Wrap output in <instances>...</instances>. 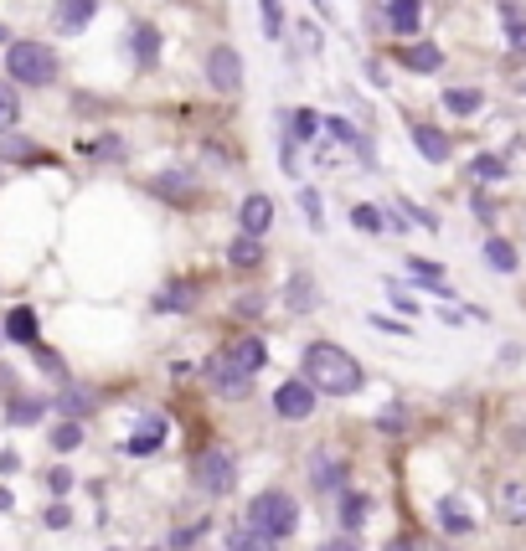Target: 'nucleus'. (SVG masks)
Here are the masks:
<instances>
[{"label":"nucleus","instance_id":"obj_21","mask_svg":"<svg viewBox=\"0 0 526 551\" xmlns=\"http://www.w3.org/2000/svg\"><path fill=\"white\" fill-rule=\"evenodd\" d=\"M289 129H294V134H289L294 144H315L320 129H325V119H320L315 109H294V113H289Z\"/></svg>","mask_w":526,"mask_h":551},{"label":"nucleus","instance_id":"obj_17","mask_svg":"<svg viewBox=\"0 0 526 551\" xmlns=\"http://www.w3.org/2000/svg\"><path fill=\"white\" fill-rule=\"evenodd\" d=\"M310 485H315V489H341V485H346V464L331 458V454H315V458H310Z\"/></svg>","mask_w":526,"mask_h":551},{"label":"nucleus","instance_id":"obj_39","mask_svg":"<svg viewBox=\"0 0 526 551\" xmlns=\"http://www.w3.org/2000/svg\"><path fill=\"white\" fill-rule=\"evenodd\" d=\"M279 165H284V175H300V144L289 140V134L279 140Z\"/></svg>","mask_w":526,"mask_h":551},{"label":"nucleus","instance_id":"obj_13","mask_svg":"<svg viewBox=\"0 0 526 551\" xmlns=\"http://www.w3.org/2000/svg\"><path fill=\"white\" fill-rule=\"evenodd\" d=\"M129 47H134V63L140 67L160 63V32L150 26V21H134V26H129Z\"/></svg>","mask_w":526,"mask_h":551},{"label":"nucleus","instance_id":"obj_22","mask_svg":"<svg viewBox=\"0 0 526 551\" xmlns=\"http://www.w3.org/2000/svg\"><path fill=\"white\" fill-rule=\"evenodd\" d=\"M160 443H165V418H144V428L124 443V448L129 454H155Z\"/></svg>","mask_w":526,"mask_h":551},{"label":"nucleus","instance_id":"obj_16","mask_svg":"<svg viewBox=\"0 0 526 551\" xmlns=\"http://www.w3.org/2000/svg\"><path fill=\"white\" fill-rule=\"evenodd\" d=\"M227 356H233L243 371H258V366L269 361V346H263L258 335H238V340H227Z\"/></svg>","mask_w":526,"mask_h":551},{"label":"nucleus","instance_id":"obj_43","mask_svg":"<svg viewBox=\"0 0 526 551\" xmlns=\"http://www.w3.org/2000/svg\"><path fill=\"white\" fill-rule=\"evenodd\" d=\"M207 536V520H196V526H181V531L171 536V546H192V541H202Z\"/></svg>","mask_w":526,"mask_h":551},{"label":"nucleus","instance_id":"obj_37","mask_svg":"<svg viewBox=\"0 0 526 551\" xmlns=\"http://www.w3.org/2000/svg\"><path fill=\"white\" fill-rule=\"evenodd\" d=\"M42 412H47V402H32V397H26V402H11V423H36Z\"/></svg>","mask_w":526,"mask_h":551},{"label":"nucleus","instance_id":"obj_12","mask_svg":"<svg viewBox=\"0 0 526 551\" xmlns=\"http://www.w3.org/2000/svg\"><path fill=\"white\" fill-rule=\"evenodd\" d=\"M387 26L398 36H413L418 26H423V0H387Z\"/></svg>","mask_w":526,"mask_h":551},{"label":"nucleus","instance_id":"obj_2","mask_svg":"<svg viewBox=\"0 0 526 551\" xmlns=\"http://www.w3.org/2000/svg\"><path fill=\"white\" fill-rule=\"evenodd\" d=\"M5 73L16 88H52V83L63 78V57L42 42H11L5 47Z\"/></svg>","mask_w":526,"mask_h":551},{"label":"nucleus","instance_id":"obj_11","mask_svg":"<svg viewBox=\"0 0 526 551\" xmlns=\"http://www.w3.org/2000/svg\"><path fill=\"white\" fill-rule=\"evenodd\" d=\"M408 134H413L418 155H423V160H433V165H444V160L454 155V140H449L444 129H433V124H413Z\"/></svg>","mask_w":526,"mask_h":551},{"label":"nucleus","instance_id":"obj_4","mask_svg":"<svg viewBox=\"0 0 526 551\" xmlns=\"http://www.w3.org/2000/svg\"><path fill=\"white\" fill-rule=\"evenodd\" d=\"M202 73H207V88L223 98H238L243 93V57L238 47H227V42H217V47H207V57H202Z\"/></svg>","mask_w":526,"mask_h":551},{"label":"nucleus","instance_id":"obj_29","mask_svg":"<svg viewBox=\"0 0 526 551\" xmlns=\"http://www.w3.org/2000/svg\"><path fill=\"white\" fill-rule=\"evenodd\" d=\"M47 438H52V448H57V454H73V448H83V423H78V418H67V423L52 428Z\"/></svg>","mask_w":526,"mask_h":551},{"label":"nucleus","instance_id":"obj_41","mask_svg":"<svg viewBox=\"0 0 526 551\" xmlns=\"http://www.w3.org/2000/svg\"><path fill=\"white\" fill-rule=\"evenodd\" d=\"M42 526H52V531H67V526H73V510H67V505H47Z\"/></svg>","mask_w":526,"mask_h":551},{"label":"nucleus","instance_id":"obj_26","mask_svg":"<svg viewBox=\"0 0 526 551\" xmlns=\"http://www.w3.org/2000/svg\"><path fill=\"white\" fill-rule=\"evenodd\" d=\"M0 160H21V165H26V160H47V155H42L32 140H21V134L5 129V134H0Z\"/></svg>","mask_w":526,"mask_h":551},{"label":"nucleus","instance_id":"obj_34","mask_svg":"<svg viewBox=\"0 0 526 551\" xmlns=\"http://www.w3.org/2000/svg\"><path fill=\"white\" fill-rule=\"evenodd\" d=\"M439 526H444V531H454V536L475 531V520L464 516V510H460V505H454V500H444V505H439Z\"/></svg>","mask_w":526,"mask_h":551},{"label":"nucleus","instance_id":"obj_7","mask_svg":"<svg viewBox=\"0 0 526 551\" xmlns=\"http://www.w3.org/2000/svg\"><path fill=\"white\" fill-rule=\"evenodd\" d=\"M273 412L284 418V423H304L310 412H315V387L304 377H294V381H284L279 392H273Z\"/></svg>","mask_w":526,"mask_h":551},{"label":"nucleus","instance_id":"obj_15","mask_svg":"<svg viewBox=\"0 0 526 551\" xmlns=\"http://www.w3.org/2000/svg\"><path fill=\"white\" fill-rule=\"evenodd\" d=\"M5 340H16V346H36L42 335H36V310L32 304H16L11 315H5Z\"/></svg>","mask_w":526,"mask_h":551},{"label":"nucleus","instance_id":"obj_14","mask_svg":"<svg viewBox=\"0 0 526 551\" xmlns=\"http://www.w3.org/2000/svg\"><path fill=\"white\" fill-rule=\"evenodd\" d=\"M398 63L408 67V73H439V67H444V52L433 47V42H408V47L398 52Z\"/></svg>","mask_w":526,"mask_h":551},{"label":"nucleus","instance_id":"obj_25","mask_svg":"<svg viewBox=\"0 0 526 551\" xmlns=\"http://www.w3.org/2000/svg\"><path fill=\"white\" fill-rule=\"evenodd\" d=\"M485 263H491L495 273H516L521 258H516V248H511L506 237H491V242H485Z\"/></svg>","mask_w":526,"mask_h":551},{"label":"nucleus","instance_id":"obj_19","mask_svg":"<svg viewBox=\"0 0 526 551\" xmlns=\"http://www.w3.org/2000/svg\"><path fill=\"white\" fill-rule=\"evenodd\" d=\"M227 263H233V268H258V263H263V242L248 237V232H238L233 242H227Z\"/></svg>","mask_w":526,"mask_h":551},{"label":"nucleus","instance_id":"obj_50","mask_svg":"<svg viewBox=\"0 0 526 551\" xmlns=\"http://www.w3.org/2000/svg\"><path fill=\"white\" fill-rule=\"evenodd\" d=\"M0 340H5V330H0Z\"/></svg>","mask_w":526,"mask_h":551},{"label":"nucleus","instance_id":"obj_30","mask_svg":"<svg viewBox=\"0 0 526 551\" xmlns=\"http://www.w3.org/2000/svg\"><path fill=\"white\" fill-rule=\"evenodd\" d=\"M192 294H196L192 284H165L155 294V310H192Z\"/></svg>","mask_w":526,"mask_h":551},{"label":"nucleus","instance_id":"obj_44","mask_svg":"<svg viewBox=\"0 0 526 551\" xmlns=\"http://www.w3.org/2000/svg\"><path fill=\"white\" fill-rule=\"evenodd\" d=\"M315 551H362V546H356V541H351V536H335V541H320Z\"/></svg>","mask_w":526,"mask_h":551},{"label":"nucleus","instance_id":"obj_3","mask_svg":"<svg viewBox=\"0 0 526 551\" xmlns=\"http://www.w3.org/2000/svg\"><path fill=\"white\" fill-rule=\"evenodd\" d=\"M243 526L263 531L269 541H284V536L300 531V505L289 500L284 489H263V495H253V500H248V516H243Z\"/></svg>","mask_w":526,"mask_h":551},{"label":"nucleus","instance_id":"obj_47","mask_svg":"<svg viewBox=\"0 0 526 551\" xmlns=\"http://www.w3.org/2000/svg\"><path fill=\"white\" fill-rule=\"evenodd\" d=\"M16 469H21V458L5 448V454H0V474H16Z\"/></svg>","mask_w":526,"mask_h":551},{"label":"nucleus","instance_id":"obj_28","mask_svg":"<svg viewBox=\"0 0 526 551\" xmlns=\"http://www.w3.org/2000/svg\"><path fill=\"white\" fill-rule=\"evenodd\" d=\"M470 175H475L480 186H495V181H506V160L501 155H475L470 160Z\"/></svg>","mask_w":526,"mask_h":551},{"label":"nucleus","instance_id":"obj_8","mask_svg":"<svg viewBox=\"0 0 526 551\" xmlns=\"http://www.w3.org/2000/svg\"><path fill=\"white\" fill-rule=\"evenodd\" d=\"M284 304H289V315H315L320 310V279L310 268H294L284 279Z\"/></svg>","mask_w":526,"mask_h":551},{"label":"nucleus","instance_id":"obj_48","mask_svg":"<svg viewBox=\"0 0 526 551\" xmlns=\"http://www.w3.org/2000/svg\"><path fill=\"white\" fill-rule=\"evenodd\" d=\"M11 505H16L11 500V489H0V510H11Z\"/></svg>","mask_w":526,"mask_h":551},{"label":"nucleus","instance_id":"obj_1","mask_svg":"<svg viewBox=\"0 0 526 551\" xmlns=\"http://www.w3.org/2000/svg\"><path fill=\"white\" fill-rule=\"evenodd\" d=\"M300 377L310 381L315 392L351 397V392H362V381H367V371H362V361H356L351 350L331 346V340H315V346H304Z\"/></svg>","mask_w":526,"mask_h":551},{"label":"nucleus","instance_id":"obj_10","mask_svg":"<svg viewBox=\"0 0 526 551\" xmlns=\"http://www.w3.org/2000/svg\"><path fill=\"white\" fill-rule=\"evenodd\" d=\"M238 227L248 237H263L273 227V202L263 196V191H248V196L238 202Z\"/></svg>","mask_w":526,"mask_h":551},{"label":"nucleus","instance_id":"obj_36","mask_svg":"<svg viewBox=\"0 0 526 551\" xmlns=\"http://www.w3.org/2000/svg\"><path fill=\"white\" fill-rule=\"evenodd\" d=\"M408 273H413L418 284H433V289L444 284V268H439V263H429V258H408Z\"/></svg>","mask_w":526,"mask_h":551},{"label":"nucleus","instance_id":"obj_31","mask_svg":"<svg viewBox=\"0 0 526 551\" xmlns=\"http://www.w3.org/2000/svg\"><path fill=\"white\" fill-rule=\"evenodd\" d=\"M258 11H263V36L279 42L284 36V0H258Z\"/></svg>","mask_w":526,"mask_h":551},{"label":"nucleus","instance_id":"obj_35","mask_svg":"<svg viewBox=\"0 0 526 551\" xmlns=\"http://www.w3.org/2000/svg\"><path fill=\"white\" fill-rule=\"evenodd\" d=\"M63 412H67V418H88V412H94V392L67 387V392H63Z\"/></svg>","mask_w":526,"mask_h":551},{"label":"nucleus","instance_id":"obj_46","mask_svg":"<svg viewBox=\"0 0 526 551\" xmlns=\"http://www.w3.org/2000/svg\"><path fill=\"white\" fill-rule=\"evenodd\" d=\"M47 485H52V489H67V485H73V469H52Z\"/></svg>","mask_w":526,"mask_h":551},{"label":"nucleus","instance_id":"obj_49","mask_svg":"<svg viewBox=\"0 0 526 551\" xmlns=\"http://www.w3.org/2000/svg\"><path fill=\"white\" fill-rule=\"evenodd\" d=\"M423 551H444V546H423Z\"/></svg>","mask_w":526,"mask_h":551},{"label":"nucleus","instance_id":"obj_32","mask_svg":"<svg viewBox=\"0 0 526 551\" xmlns=\"http://www.w3.org/2000/svg\"><path fill=\"white\" fill-rule=\"evenodd\" d=\"M21 119V98H16V83H0V134Z\"/></svg>","mask_w":526,"mask_h":551},{"label":"nucleus","instance_id":"obj_42","mask_svg":"<svg viewBox=\"0 0 526 551\" xmlns=\"http://www.w3.org/2000/svg\"><path fill=\"white\" fill-rule=\"evenodd\" d=\"M78 150H88V155H109V160L124 155V144L114 140V134H109V140H94V144H78Z\"/></svg>","mask_w":526,"mask_h":551},{"label":"nucleus","instance_id":"obj_20","mask_svg":"<svg viewBox=\"0 0 526 551\" xmlns=\"http://www.w3.org/2000/svg\"><path fill=\"white\" fill-rule=\"evenodd\" d=\"M335 516H341V526H346V531H362V526L372 520V500H367V495H341Z\"/></svg>","mask_w":526,"mask_h":551},{"label":"nucleus","instance_id":"obj_24","mask_svg":"<svg viewBox=\"0 0 526 551\" xmlns=\"http://www.w3.org/2000/svg\"><path fill=\"white\" fill-rule=\"evenodd\" d=\"M223 551H273V546H269V536H263V531H253V526H238V531H227Z\"/></svg>","mask_w":526,"mask_h":551},{"label":"nucleus","instance_id":"obj_9","mask_svg":"<svg viewBox=\"0 0 526 551\" xmlns=\"http://www.w3.org/2000/svg\"><path fill=\"white\" fill-rule=\"evenodd\" d=\"M94 16H98V0H57L52 5V32L78 36L83 26H94Z\"/></svg>","mask_w":526,"mask_h":551},{"label":"nucleus","instance_id":"obj_6","mask_svg":"<svg viewBox=\"0 0 526 551\" xmlns=\"http://www.w3.org/2000/svg\"><path fill=\"white\" fill-rule=\"evenodd\" d=\"M202 377H207V387H212V392L233 397V402L253 392V371H243V366L233 361V356H227V346H223V350H212V356H207V366H202Z\"/></svg>","mask_w":526,"mask_h":551},{"label":"nucleus","instance_id":"obj_40","mask_svg":"<svg viewBox=\"0 0 526 551\" xmlns=\"http://www.w3.org/2000/svg\"><path fill=\"white\" fill-rule=\"evenodd\" d=\"M300 206H304V217H310V227H315V232H320V227H325V217H320V196H315V191H310V186L300 191Z\"/></svg>","mask_w":526,"mask_h":551},{"label":"nucleus","instance_id":"obj_45","mask_svg":"<svg viewBox=\"0 0 526 551\" xmlns=\"http://www.w3.org/2000/svg\"><path fill=\"white\" fill-rule=\"evenodd\" d=\"M233 310H238V315H258V310H263V300H258V294H243Z\"/></svg>","mask_w":526,"mask_h":551},{"label":"nucleus","instance_id":"obj_5","mask_svg":"<svg viewBox=\"0 0 526 551\" xmlns=\"http://www.w3.org/2000/svg\"><path fill=\"white\" fill-rule=\"evenodd\" d=\"M192 479L202 495H233V485H238V458L227 454V448H207V454H196Z\"/></svg>","mask_w":526,"mask_h":551},{"label":"nucleus","instance_id":"obj_38","mask_svg":"<svg viewBox=\"0 0 526 551\" xmlns=\"http://www.w3.org/2000/svg\"><path fill=\"white\" fill-rule=\"evenodd\" d=\"M155 191H160V196H175V202H186V196H192V186L181 181V171H171L165 181H155Z\"/></svg>","mask_w":526,"mask_h":551},{"label":"nucleus","instance_id":"obj_27","mask_svg":"<svg viewBox=\"0 0 526 551\" xmlns=\"http://www.w3.org/2000/svg\"><path fill=\"white\" fill-rule=\"evenodd\" d=\"M501 516L511 526H526V485H506L501 489Z\"/></svg>","mask_w":526,"mask_h":551},{"label":"nucleus","instance_id":"obj_33","mask_svg":"<svg viewBox=\"0 0 526 551\" xmlns=\"http://www.w3.org/2000/svg\"><path fill=\"white\" fill-rule=\"evenodd\" d=\"M351 227H356V232H372V237H377L387 221H382V212H377V206L362 202V206H351Z\"/></svg>","mask_w":526,"mask_h":551},{"label":"nucleus","instance_id":"obj_23","mask_svg":"<svg viewBox=\"0 0 526 551\" xmlns=\"http://www.w3.org/2000/svg\"><path fill=\"white\" fill-rule=\"evenodd\" d=\"M480 103H485V93H480V88H449V93H444V109L454 113V119H470V113H480Z\"/></svg>","mask_w":526,"mask_h":551},{"label":"nucleus","instance_id":"obj_18","mask_svg":"<svg viewBox=\"0 0 526 551\" xmlns=\"http://www.w3.org/2000/svg\"><path fill=\"white\" fill-rule=\"evenodd\" d=\"M501 21H506V42L516 57H526V5L516 0H501Z\"/></svg>","mask_w":526,"mask_h":551}]
</instances>
